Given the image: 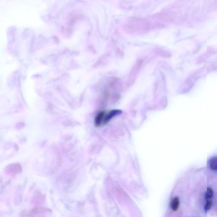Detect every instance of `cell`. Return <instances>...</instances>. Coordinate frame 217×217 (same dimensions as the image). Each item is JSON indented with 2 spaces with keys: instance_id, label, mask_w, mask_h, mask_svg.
Here are the masks:
<instances>
[{
  "instance_id": "1",
  "label": "cell",
  "mask_w": 217,
  "mask_h": 217,
  "mask_svg": "<svg viewBox=\"0 0 217 217\" xmlns=\"http://www.w3.org/2000/svg\"><path fill=\"white\" fill-rule=\"evenodd\" d=\"M122 111L120 110H117L114 109L109 111L108 113H106L104 116V120H103V123H106L108 122L110 120L112 119L114 116L118 114H121Z\"/></svg>"
},
{
  "instance_id": "2",
  "label": "cell",
  "mask_w": 217,
  "mask_h": 217,
  "mask_svg": "<svg viewBox=\"0 0 217 217\" xmlns=\"http://www.w3.org/2000/svg\"><path fill=\"white\" fill-rule=\"evenodd\" d=\"M106 114L105 111H102L99 112L95 117V125L96 126H99L103 123L104 116Z\"/></svg>"
},
{
  "instance_id": "3",
  "label": "cell",
  "mask_w": 217,
  "mask_h": 217,
  "mask_svg": "<svg viewBox=\"0 0 217 217\" xmlns=\"http://www.w3.org/2000/svg\"><path fill=\"white\" fill-rule=\"evenodd\" d=\"M179 205V200L178 197L174 198L170 204V207L172 210L173 211H176L178 209Z\"/></svg>"
},
{
  "instance_id": "4",
  "label": "cell",
  "mask_w": 217,
  "mask_h": 217,
  "mask_svg": "<svg viewBox=\"0 0 217 217\" xmlns=\"http://www.w3.org/2000/svg\"><path fill=\"white\" fill-rule=\"evenodd\" d=\"M216 157L213 158L210 161V166L211 168L214 170H216L217 168V162Z\"/></svg>"
},
{
  "instance_id": "5",
  "label": "cell",
  "mask_w": 217,
  "mask_h": 217,
  "mask_svg": "<svg viewBox=\"0 0 217 217\" xmlns=\"http://www.w3.org/2000/svg\"><path fill=\"white\" fill-rule=\"evenodd\" d=\"M213 190L210 188H208L205 194L206 199L207 200H210V199H211L213 197Z\"/></svg>"
},
{
  "instance_id": "6",
  "label": "cell",
  "mask_w": 217,
  "mask_h": 217,
  "mask_svg": "<svg viewBox=\"0 0 217 217\" xmlns=\"http://www.w3.org/2000/svg\"><path fill=\"white\" fill-rule=\"evenodd\" d=\"M212 204H213V203H212L211 201L208 200L205 206V209L206 210H208L211 208Z\"/></svg>"
},
{
  "instance_id": "7",
  "label": "cell",
  "mask_w": 217,
  "mask_h": 217,
  "mask_svg": "<svg viewBox=\"0 0 217 217\" xmlns=\"http://www.w3.org/2000/svg\"><path fill=\"white\" fill-rule=\"evenodd\" d=\"M156 52H159V54L160 55H162V57H169V53H168V54H166V52L165 51H163V50H160L159 49L157 51H156Z\"/></svg>"
}]
</instances>
